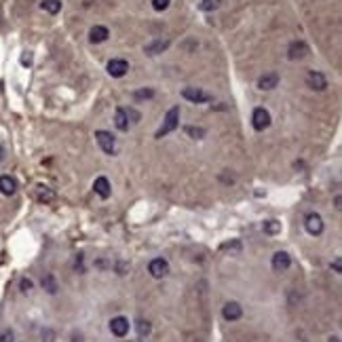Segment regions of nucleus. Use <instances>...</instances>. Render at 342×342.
I'll return each mask as SVG.
<instances>
[{
	"mask_svg": "<svg viewBox=\"0 0 342 342\" xmlns=\"http://www.w3.org/2000/svg\"><path fill=\"white\" fill-rule=\"evenodd\" d=\"M178 125H180V106H174L167 114H165V121H163V127L159 131H156V139H161L165 135H169L171 131H176L178 129Z\"/></svg>",
	"mask_w": 342,
	"mask_h": 342,
	"instance_id": "1",
	"label": "nucleus"
},
{
	"mask_svg": "<svg viewBox=\"0 0 342 342\" xmlns=\"http://www.w3.org/2000/svg\"><path fill=\"white\" fill-rule=\"evenodd\" d=\"M95 139H97V144H99V148H102L106 154H114L117 152V139L112 137V133H108V131H95Z\"/></svg>",
	"mask_w": 342,
	"mask_h": 342,
	"instance_id": "2",
	"label": "nucleus"
},
{
	"mask_svg": "<svg viewBox=\"0 0 342 342\" xmlns=\"http://www.w3.org/2000/svg\"><path fill=\"white\" fill-rule=\"evenodd\" d=\"M251 125H253L255 131H264L270 125V112L266 108H255L253 114H251Z\"/></svg>",
	"mask_w": 342,
	"mask_h": 342,
	"instance_id": "3",
	"label": "nucleus"
},
{
	"mask_svg": "<svg viewBox=\"0 0 342 342\" xmlns=\"http://www.w3.org/2000/svg\"><path fill=\"white\" fill-rule=\"evenodd\" d=\"M182 97L188 99V102H192V104H207L211 99V95H207L203 89H198V87H186L182 91Z\"/></svg>",
	"mask_w": 342,
	"mask_h": 342,
	"instance_id": "4",
	"label": "nucleus"
},
{
	"mask_svg": "<svg viewBox=\"0 0 342 342\" xmlns=\"http://www.w3.org/2000/svg\"><path fill=\"white\" fill-rule=\"evenodd\" d=\"M127 72H129V64H127V60H121V57H117V60H110V62H108V74H110V76L121 78V76H125Z\"/></svg>",
	"mask_w": 342,
	"mask_h": 342,
	"instance_id": "5",
	"label": "nucleus"
},
{
	"mask_svg": "<svg viewBox=\"0 0 342 342\" xmlns=\"http://www.w3.org/2000/svg\"><path fill=\"white\" fill-rule=\"evenodd\" d=\"M148 273H150L154 279H163V277L169 273V262L163 260V258H154V260L148 264Z\"/></svg>",
	"mask_w": 342,
	"mask_h": 342,
	"instance_id": "6",
	"label": "nucleus"
},
{
	"mask_svg": "<svg viewBox=\"0 0 342 342\" xmlns=\"http://www.w3.org/2000/svg\"><path fill=\"white\" fill-rule=\"evenodd\" d=\"M110 332L117 336V338H125L127 334H129V319L114 317V319L110 321Z\"/></svg>",
	"mask_w": 342,
	"mask_h": 342,
	"instance_id": "7",
	"label": "nucleus"
},
{
	"mask_svg": "<svg viewBox=\"0 0 342 342\" xmlns=\"http://www.w3.org/2000/svg\"><path fill=\"white\" fill-rule=\"evenodd\" d=\"M304 226H306V231H308L312 237H319V235L323 233V220H321L319 213H308Z\"/></svg>",
	"mask_w": 342,
	"mask_h": 342,
	"instance_id": "8",
	"label": "nucleus"
},
{
	"mask_svg": "<svg viewBox=\"0 0 342 342\" xmlns=\"http://www.w3.org/2000/svg\"><path fill=\"white\" fill-rule=\"evenodd\" d=\"M222 317L226 321H239L243 317V308H241L239 302H226L224 308H222Z\"/></svg>",
	"mask_w": 342,
	"mask_h": 342,
	"instance_id": "9",
	"label": "nucleus"
},
{
	"mask_svg": "<svg viewBox=\"0 0 342 342\" xmlns=\"http://www.w3.org/2000/svg\"><path fill=\"white\" fill-rule=\"evenodd\" d=\"M308 55V45L304 40H294L288 47V57L290 60H302V57Z\"/></svg>",
	"mask_w": 342,
	"mask_h": 342,
	"instance_id": "10",
	"label": "nucleus"
},
{
	"mask_svg": "<svg viewBox=\"0 0 342 342\" xmlns=\"http://www.w3.org/2000/svg\"><path fill=\"white\" fill-rule=\"evenodd\" d=\"M273 270H277V273H285L290 266H292V258H290V253L288 251H277L273 255Z\"/></svg>",
	"mask_w": 342,
	"mask_h": 342,
	"instance_id": "11",
	"label": "nucleus"
},
{
	"mask_svg": "<svg viewBox=\"0 0 342 342\" xmlns=\"http://www.w3.org/2000/svg\"><path fill=\"white\" fill-rule=\"evenodd\" d=\"M306 84L312 89V91H323L327 87V78L321 74V72H315V70H310L306 74Z\"/></svg>",
	"mask_w": 342,
	"mask_h": 342,
	"instance_id": "12",
	"label": "nucleus"
},
{
	"mask_svg": "<svg viewBox=\"0 0 342 342\" xmlns=\"http://www.w3.org/2000/svg\"><path fill=\"white\" fill-rule=\"evenodd\" d=\"M277 84H279V74H277V72H266V74H262V76L258 78V87H260L262 91L275 89Z\"/></svg>",
	"mask_w": 342,
	"mask_h": 342,
	"instance_id": "13",
	"label": "nucleus"
},
{
	"mask_svg": "<svg viewBox=\"0 0 342 342\" xmlns=\"http://www.w3.org/2000/svg\"><path fill=\"white\" fill-rule=\"evenodd\" d=\"M110 36V30L106 25H93L91 32H89V40L95 42V45H99V42H106Z\"/></svg>",
	"mask_w": 342,
	"mask_h": 342,
	"instance_id": "14",
	"label": "nucleus"
},
{
	"mask_svg": "<svg viewBox=\"0 0 342 342\" xmlns=\"http://www.w3.org/2000/svg\"><path fill=\"white\" fill-rule=\"evenodd\" d=\"M169 45H171V42H169L167 38H156V40L148 42V45L144 47V51H146L148 55H159V53H163Z\"/></svg>",
	"mask_w": 342,
	"mask_h": 342,
	"instance_id": "15",
	"label": "nucleus"
},
{
	"mask_svg": "<svg viewBox=\"0 0 342 342\" xmlns=\"http://www.w3.org/2000/svg\"><path fill=\"white\" fill-rule=\"evenodd\" d=\"M93 190H95V194H99L102 198H108L110 196V192H112V188H110V182H108V178H104V176H99L95 182H93Z\"/></svg>",
	"mask_w": 342,
	"mask_h": 342,
	"instance_id": "16",
	"label": "nucleus"
},
{
	"mask_svg": "<svg viewBox=\"0 0 342 342\" xmlns=\"http://www.w3.org/2000/svg\"><path fill=\"white\" fill-rule=\"evenodd\" d=\"M17 190V182L13 180L11 176H0V192H3L5 196H11V194H15Z\"/></svg>",
	"mask_w": 342,
	"mask_h": 342,
	"instance_id": "17",
	"label": "nucleus"
},
{
	"mask_svg": "<svg viewBox=\"0 0 342 342\" xmlns=\"http://www.w3.org/2000/svg\"><path fill=\"white\" fill-rule=\"evenodd\" d=\"M114 125H117L119 131H127V129H129V119H127L125 108H117V112H114Z\"/></svg>",
	"mask_w": 342,
	"mask_h": 342,
	"instance_id": "18",
	"label": "nucleus"
},
{
	"mask_svg": "<svg viewBox=\"0 0 342 342\" xmlns=\"http://www.w3.org/2000/svg\"><path fill=\"white\" fill-rule=\"evenodd\" d=\"M40 7H42V11L51 13V15H57V13L62 11V3H60V0H42Z\"/></svg>",
	"mask_w": 342,
	"mask_h": 342,
	"instance_id": "19",
	"label": "nucleus"
},
{
	"mask_svg": "<svg viewBox=\"0 0 342 342\" xmlns=\"http://www.w3.org/2000/svg\"><path fill=\"white\" fill-rule=\"evenodd\" d=\"M36 196H38V201H42V203H49V201H53V198H55V192H53L51 188H47V186H38V190H36Z\"/></svg>",
	"mask_w": 342,
	"mask_h": 342,
	"instance_id": "20",
	"label": "nucleus"
},
{
	"mask_svg": "<svg viewBox=\"0 0 342 342\" xmlns=\"http://www.w3.org/2000/svg\"><path fill=\"white\" fill-rule=\"evenodd\" d=\"M42 288H45L49 294H57V281L53 275H45L42 277Z\"/></svg>",
	"mask_w": 342,
	"mask_h": 342,
	"instance_id": "21",
	"label": "nucleus"
},
{
	"mask_svg": "<svg viewBox=\"0 0 342 342\" xmlns=\"http://www.w3.org/2000/svg\"><path fill=\"white\" fill-rule=\"evenodd\" d=\"M135 327H137V334H139V338H144V336H148V334L152 332V325H150L146 319H139Z\"/></svg>",
	"mask_w": 342,
	"mask_h": 342,
	"instance_id": "22",
	"label": "nucleus"
},
{
	"mask_svg": "<svg viewBox=\"0 0 342 342\" xmlns=\"http://www.w3.org/2000/svg\"><path fill=\"white\" fill-rule=\"evenodd\" d=\"M184 131H186L190 137H194V139H203L205 137V129H203V127H186Z\"/></svg>",
	"mask_w": 342,
	"mask_h": 342,
	"instance_id": "23",
	"label": "nucleus"
},
{
	"mask_svg": "<svg viewBox=\"0 0 342 342\" xmlns=\"http://www.w3.org/2000/svg\"><path fill=\"white\" fill-rule=\"evenodd\" d=\"M220 7V0H203L201 5H198V9L201 11H205V13H209V11H216Z\"/></svg>",
	"mask_w": 342,
	"mask_h": 342,
	"instance_id": "24",
	"label": "nucleus"
},
{
	"mask_svg": "<svg viewBox=\"0 0 342 342\" xmlns=\"http://www.w3.org/2000/svg\"><path fill=\"white\" fill-rule=\"evenodd\" d=\"M264 231H266L268 235H275V233L281 231V226H279V222H275V220H268V222H264Z\"/></svg>",
	"mask_w": 342,
	"mask_h": 342,
	"instance_id": "25",
	"label": "nucleus"
},
{
	"mask_svg": "<svg viewBox=\"0 0 342 342\" xmlns=\"http://www.w3.org/2000/svg\"><path fill=\"white\" fill-rule=\"evenodd\" d=\"M150 97H154V91L152 89H139V91H135L133 93V99H150Z\"/></svg>",
	"mask_w": 342,
	"mask_h": 342,
	"instance_id": "26",
	"label": "nucleus"
},
{
	"mask_svg": "<svg viewBox=\"0 0 342 342\" xmlns=\"http://www.w3.org/2000/svg\"><path fill=\"white\" fill-rule=\"evenodd\" d=\"M171 0H152V9L154 11H165L169 7Z\"/></svg>",
	"mask_w": 342,
	"mask_h": 342,
	"instance_id": "27",
	"label": "nucleus"
},
{
	"mask_svg": "<svg viewBox=\"0 0 342 342\" xmlns=\"http://www.w3.org/2000/svg\"><path fill=\"white\" fill-rule=\"evenodd\" d=\"M0 342H15V334H13V330H5L3 334H0Z\"/></svg>",
	"mask_w": 342,
	"mask_h": 342,
	"instance_id": "28",
	"label": "nucleus"
},
{
	"mask_svg": "<svg viewBox=\"0 0 342 342\" xmlns=\"http://www.w3.org/2000/svg\"><path fill=\"white\" fill-rule=\"evenodd\" d=\"M19 290H21L23 294H27V292L32 290V281H30V279H21V281H19Z\"/></svg>",
	"mask_w": 342,
	"mask_h": 342,
	"instance_id": "29",
	"label": "nucleus"
},
{
	"mask_svg": "<svg viewBox=\"0 0 342 342\" xmlns=\"http://www.w3.org/2000/svg\"><path fill=\"white\" fill-rule=\"evenodd\" d=\"M125 112H127V119H129L131 123H137V121H139V112H137V110L129 108V110H125Z\"/></svg>",
	"mask_w": 342,
	"mask_h": 342,
	"instance_id": "30",
	"label": "nucleus"
},
{
	"mask_svg": "<svg viewBox=\"0 0 342 342\" xmlns=\"http://www.w3.org/2000/svg\"><path fill=\"white\" fill-rule=\"evenodd\" d=\"M21 64H23V66H32V53L25 51V53L21 55Z\"/></svg>",
	"mask_w": 342,
	"mask_h": 342,
	"instance_id": "31",
	"label": "nucleus"
},
{
	"mask_svg": "<svg viewBox=\"0 0 342 342\" xmlns=\"http://www.w3.org/2000/svg\"><path fill=\"white\" fill-rule=\"evenodd\" d=\"M53 338H55V334H53L51 330H45V332H42V342H53Z\"/></svg>",
	"mask_w": 342,
	"mask_h": 342,
	"instance_id": "32",
	"label": "nucleus"
},
{
	"mask_svg": "<svg viewBox=\"0 0 342 342\" xmlns=\"http://www.w3.org/2000/svg\"><path fill=\"white\" fill-rule=\"evenodd\" d=\"M332 266H334V270H336V273H340V258H336Z\"/></svg>",
	"mask_w": 342,
	"mask_h": 342,
	"instance_id": "33",
	"label": "nucleus"
},
{
	"mask_svg": "<svg viewBox=\"0 0 342 342\" xmlns=\"http://www.w3.org/2000/svg\"><path fill=\"white\" fill-rule=\"evenodd\" d=\"M72 342H82V334H74V336H72Z\"/></svg>",
	"mask_w": 342,
	"mask_h": 342,
	"instance_id": "34",
	"label": "nucleus"
},
{
	"mask_svg": "<svg viewBox=\"0 0 342 342\" xmlns=\"http://www.w3.org/2000/svg\"><path fill=\"white\" fill-rule=\"evenodd\" d=\"M3 159H5V148L0 146V161H3Z\"/></svg>",
	"mask_w": 342,
	"mask_h": 342,
	"instance_id": "35",
	"label": "nucleus"
},
{
	"mask_svg": "<svg viewBox=\"0 0 342 342\" xmlns=\"http://www.w3.org/2000/svg\"><path fill=\"white\" fill-rule=\"evenodd\" d=\"M330 342H338V338H330Z\"/></svg>",
	"mask_w": 342,
	"mask_h": 342,
	"instance_id": "36",
	"label": "nucleus"
},
{
	"mask_svg": "<svg viewBox=\"0 0 342 342\" xmlns=\"http://www.w3.org/2000/svg\"><path fill=\"white\" fill-rule=\"evenodd\" d=\"M129 342H141V340H129Z\"/></svg>",
	"mask_w": 342,
	"mask_h": 342,
	"instance_id": "37",
	"label": "nucleus"
}]
</instances>
